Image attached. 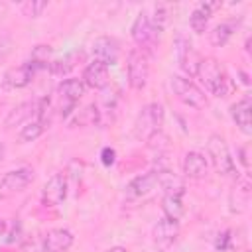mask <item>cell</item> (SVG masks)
Instances as JSON below:
<instances>
[{
    "label": "cell",
    "instance_id": "7402d4cb",
    "mask_svg": "<svg viewBox=\"0 0 252 252\" xmlns=\"http://www.w3.org/2000/svg\"><path fill=\"white\" fill-rule=\"evenodd\" d=\"M51 53H53L51 45L39 43V45H35V47L32 49V53H30V57H28L26 63H28V65L35 71V75H37L39 71L49 69V65H51Z\"/></svg>",
    "mask_w": 252,
    "mask_h": 252
},
{
    "label": "cell",
    "instance_id": "5bb4252c",
    "mask_svg": "<svg viewBox=\"0 0 252 252\" xmlns=\"http://www.w3.org/2000/svg\"><path fill=\"white\" fill-rule=\"evenodd\" d=\"M73 242H75V234L65 226H57L47 230V234L43 236L41 252H69Z\"/></svg>",
    "mask_w": 252,
    "mask_h": 252
},
{
    "label": "cell",
    "instance_id": "277c9868",
    "mask_svg": "<svg viewBox=\"0 0 252 252\" xmlns=\"http://www.w3.org/2000/svg\"><path fill=\"white\" fill-rule=\"evenodd\" d=\"M169 87H171L175 98L179 102H183L185 106L197 108V110H201V108L207 106V94H205V91L197 83H193L191 79H187L183 75H173L169 79Z\"/></svg>",
    "mask_w": 252,
    "mask_h": 252
},
{
    "label": "cell",
    "instance_id": "f546056e",
    "mask_svg": "<svg viewBox=\"0 0 252 252\" xmlns=\"http://www.w3.org/2000/svg\"><path fill=\"white\" fill-rule=\"evenodd\" d=\"M14 47V41L8 33H0V61H4Z\"/></svg>",
    "mask_w": 252,
    "mask_h": 252
},
{
    "label": "cell",
    "instance_id": "3957f363",
    "mask_svg": "<svg viewBox=\"0 0 252 252\" xmlns=\"http://www.w3.org/2000/svg\"><path fill=\"white\" fill-rule=\"evenodd\" d=\"M150 79V53L144 49H130L126 61V81L132 91H144Z\"/></svg>",
    "mask_w": 252,
    "mask_h": 252
},
{
    "label": "cell",
    "instance_id": "d6a6232c",
    "mask_svg": "<svg viewBox=\"0 0 252 252\" xmlns=\"http://www.w3.org/2000/svg\"><path fill=\"white\" fill-rule=\"evenodd\" d=\"M4 158H6V144L0 142V163L4 161Z\"/></svg>",
    "mask_w": 252,
    "mask_h": 252
},
{
    "label": "cell",
    "instance_id": "d6986e66",
    "mask_svg": "<svg viewBox=\"0 0 252 252\" xmlns=\"http://www.w3.org/2000/svg\"><path fill=\"white\" fill-rule=\"evenodd\" d=\"M219 8H220L219 2H201V4H197V6L193 8L191 16H189V28H191L197 35L205 33V30H207V26H209V22H211L215 10H219Z\"/></svg>",
    "mask_w": 252,
    "mask_h": 252
},
{
    "label": "cell",
    "instance_id": "d4e9b609",
    "mask_svg": "<svg viewBox=\"0 0 252 252\" xmlns=\"http://www.w3.org/2000/svg\"><path fill=\"white\" fill-rule=\"evenodd\" d=\"M81 57H83V51H71V53H67L65 57L51 61L49 71H51L53 75H67L71 69H75V65L79 63Z\"/></svg>",
    "mask_w": 252,
    "mask_h": 252
},
{
    "label": "cell",
    "instance_id": "7c38bea8",
    "mask_svg": "<svg viewBox=\"0 0 252 252\" xmlns=\"http://www.w3.org/2000/svg\"><path fill=\"white\" fill-rule=\"evenodd\" d=\"M159 179V169H150L146 173L136 175L128 185H126V199L134 201V199H142L146 195H150Z\"/></svg>",
    "mask_w": 252,
    "mask_h": 252
},
{
    "label": "cell",
    "instance_id": "cb8c5ba5",
    "mask_svg": "<svg viewBox=\"0 0 252 252\" xmlns=\"http://www.w3.org/2000/svg\"><path fill=\"white\" fill-rule=\"evenodd\" d=\"M161 213H163L165 219L179 220L185 213L183 195H163L161 197Z\"/></svg>",
    "mask_w": 252,
    "mask_h": 252
},
{
    "label": "cell",
    "instance_id": "ffe728a7",
    "mask_svg": "<svg viewBox=\"0 0 252 252\" xmlns=\"http://www.w3.org/2000/svg\"><path fill=\"white\" fill-rule=\"evenodd\" d=\"M37 112V100H26V102H20L18 106H14L6 120H4V126L6 128H14V126H24L26 122H30Z\"/></svg>",
    "mask_w": 252,
    "mask_h": 252
},
{
    "label": "cell",
    "instance_id": "4dcf8cb0",
    "mask_svg": "<svg viewBox=\"0 0 252 252\" xmlns=\"http://www.w3.org/2000/svg\"><path fill=\"white\" fill-rule=\"evenodd\" d=\"M100 161L108 167V165H112L114 161H116V152H114V148H102V152H100Z\"/></svg>",
    "mask_w": 252,
    "mask_h": 252
},
{
    "label": "cell",
    "instance_id": "30bf717a",
    "mask_svg": "<svg viewBox=\"0 0 252 252\" xmlns=\"http://www.w3.org/2000/svg\"><path fill=\"white\" fill-rule=\"evenodd\" d=\"M91 53L94 61L106 67H112L118 63V57H120V41L112 35H98L91 45Z\"/></svg>",
    "mask_w": 252,
    "mask_h": 252
},
{
    "label": "cell",
    "instance_id": "603a6c76",
    "mask_svg": "<svg viewBox=\"0 0 252 252\" xmlns=\"http://www.w3.org/2000/svg\"><path fill=\"white\" fill-rule=\"evenodd\" d=\"M158 185L161 187L163 195H185V183L179 175L167 171V169H159V179Z\"/></svg>",
    "mask_w": 252,
    "mask_h": 252
},
{
    "label": "cell",
    "instance_id": "83f0119b",
    "mask_svg": "<svg viewBox=\"0 0 252 252\" xmlns=\"http://www.w3.org/2000/svg\"><path fill=\"white\" fill-rule=\"evenodd\" d=\"M150 18H152L156 30L161 33L165 30L167 22H169V6L167 4H156L154 10H152V14H150Z\"/></svg>",
    "mask_w": 252,
    "mask_h": 252
},
{
    "label": "cell",
    "instance_id": "8992f818",
    "mask_svg": "<svg viewBox=\"0 0 252 252\" xmlns=\"http://www.w3.org/2000/svg\"><path fill=\"white\" fill-rule=\"evenodd\" d=\"M130 35H132L138 49H144V51L152 53V49L156 47V43L159 39V32L156 30L148 10L138 12V16L134 18V22L130 26Z\"/></svg>",
    "mask_w": 252,
    "mask_h": 252
},
{
    "label": "cell",
    "instance_id": "ac0fdd59",
    "mask_svg": "<svg viewBox=\"0 0 252 252\" xmlns=\"http://www.w3.org/2000/svg\"><path fill=\"white\" fill-rule=\"evenodd\" d=\"M177 234H179V220H171V219H165V217H161L156 222L154 230H152L154 242L161 250H167L177 240Z\"/></svg>",
    "mask_w": 252,
    "mask_h": 252
},
{
    "label": "cell",
    "instance_id": "9c48e42d",
    "mask_svg": "<svg viewBox=\"0 0 252 252\" xmlns=\"http://www.w3.org/2000/svg\"><path fill=\"white\" fill-rule=\"evenodd\" d=\"M65 199H67V177L65 173L57 171L45 181L41 189V205L47 209H55L63 205Z\"/></svg>",
    "mask_w": 252,
    "mask_h": 252
},
{
    "label": "cell",
    "instance_id": "44dd1931",
    "mask_svg": "<svg viewBox=\"0 0 252 252\" xmlns=\"http://www.w3.org/2000/svg\"><path fill=\"white\" fill-rule=\"evenodd\" d=\"M238 26H240V18H238V20H236V18L222 20L220 24H217V26L213 28V32H211V43H213L215 47H224V45L232 39V35H234V32L238 30Z\"/></svg>",
    "mask_w": 252,
    "mask_h": 252
},
{
    "label": "cell",
    "instance_id": "7a4b0ae2",
    "mask_svg": "<svg viewBox=\"0 0 252 252\" xmlns=\"http://www.w3.org/2000/svg\"><path fill=\"white\" fill-rule=\"evenodd\" d=\"M163 116H165V110L159 102L144 104L134 122V136L138 140H152L156 134H159L163 126Z\"/></svg>",
    "mask_w": 252,
    "mask_h": 252
},
{
    "label": "cell",
    "instance_id": "4316f807",
    "mask_svg": "<svg viewBox=\"0 0 252 252\" xmlns=\"http://www.w3.org/2000/svg\"><path fill=\"white\" fill-rule=\"evenodd\" d=\"M98 116H100V112H98V108H96V104H89L87 108H83L81 112H77V116L73 118V122L71 124H79V126H89V124H96L98 122Z\"/></svg>",
    "mask_w": 252,
    "mask_h": 252
},
{
    "label": "cell",
    "instance_id": "1f68e13d",
    "mask_svg": "<svg viewBox=\"0 0 252 252\" xmlns=\"http://www.w3.org/2000/svg\"><path fill=\"white\" fill-rule=\"evenodd\" d=\"M104 252H128V248H126V246H120V244H116V246H110V248H106Z\"/></svg>",
    "mask_w": 252,
    "mask_h": 252
},
{
    "label": "cell",
    "instance_id": "5b68a950",
    "mask_svg": "<svg viewBox=\"0 0 252 252\" xmlns=\"http://www.w3.org/2000/svg\"><path fill=\"white\" fill-rule=\"evenodd\" d=\"M207 159H211L213 167L220 175H230L236 169L230 148H228L224 136H220V134H211L207 138Z\"/></svg>",
    "mask_w": 252,
    "mask_h": 252
},
{
    "label": "cell",
    "instance_id": "6da1fadb",
    "mask_svg": "<svg viewBox=\"0 0 252 252\" xmlns=\"http://www.w3.org/2000/svg\"><path fill=\"white\" fill-rule=\"evenodd\" d=\"M195 77L203 85V91L217 98H222L230 93V79L217 57H201Z\"/></svg>",
    "mask_w": 252,
    "mask_h": 252
},
{
    "label": "cell",
    "instance_id": "52a82bcc",
    "mask_svg": "<svg viewBox=\"0 0 252 252\" xmlns=\"http://www.w3.org/2000/svg\"><path fill=\"white\" fill-rule=\"evenodd\" d=\"M85 91H87V87H85L83 81L77 79V77H67V79H63V81L57 85L59 114H61V118H69V116L75 112V108H77L79 100L83 98Z\"/></svg>",
    "mask_w": 252,
    "mask_h": 252
},
{
    "label": "cell",
    "instance_id": "e0dca14e",
    "mask_svg": "<svg viewBox=\"0 0 252 252\" xmlns=\"http://www.w3.org/2000/svg\"><path fill=\"white\" fill-rule=\"evenodd\" d=\"M81 81H83V85H85L87 89L102 91V89L108 87V81H110V77H108V67L93 59L91 63L85 65L83 75H81Z\"/></svg>",
    "mask_w": 252,
    "mask_h": 252
},
{
    "label": "cell",
    "instance_id": "4fadbf2b",
    "mask_svg": "<svg viewBox=\"0 0 252 252\" xmlns=\"http://www.w3.org/2000/svg\"><path fill=\"white\" fill-rule=\"evenodd\" d=\"M181 171L189 179H205L209 173V159L203 152L199 150H189L185 152L181 159Z\"/></svg>",
    "mask_w": 252,
    "mask_h": 252
},
{
    "label": "cell",
    "instance_id": "f1b7e54d",
    "mask_svg": "<svg viewBox=\"0 0 252 252\" xmlns=\"http://www.w3.org/2000/svg\"><path fill=\"white\" fill-rule=\"evenodd\" d=\"M45 8H47L45 0H30V2L22 4V14L28 16V18H39Z\"/></svg>",
    "mask_w": 252,
    "mask_h": 252
},
{
    "label": "cell",
    "instance_id": "836d02e7",
    "mask_svg": "<svg viewBox=\"0 0 252 252\" xmlns=\"http://www.w3.org/2000/svg\"><path fill=\"white\" fill-rule=\"evenodd\" d=\"M4 230H6V220H4V219H0V236L4 234Z\"/></svg>",
    "mask_w": 252,
    "mask_h": 252
},
{
    "label": "cell",
    "instance_id": "8fae6325",
    "mask_svg": "<svg viewBox=\"0 0 252 252\" xmlns=\"http://www.w3.org/2000/svg\"><path fill=\"white\" fill-rule=\"evenodd\" d=\"M175 59H177L179 69L187 75V79L195 77V71H197V65H199L201 57L195 51L193 43L185 35H181V33L175 37Z\"/></svg>",
    "mask_w": 252,
    "mask_h": 252
},
{
    "label": "cell",
    "instance_id": "ba28073f",
    "mask_svg": "<svg viewBox=\"0 0 252 252\" xmlns=\"http://www.w3.org/2000/svg\"><path fill=\"white\" fill-rule=\"evenodd\" d=\"M35 177V171L33 167L30 165H20L16 169H10L2 175L0 179V199H6V197H12L16 193H22Z\"/></svg>",
    "mask_w": 252,
    "mask_h": 252
},
{
    "label": "cell",
    "instance_id": "2e32d148",
    "mask_svg": "<svg viewBox=\"0 0 252 252\" xmlns=\"http://www.w3.org/2000/svg\"><path fill=\"white\" fill-rule=\"evenodd\" d=\"M33 77H35V71L24 61V63H20V65H16V67H10V69L4 73V77H2V87L8 89V91H18V89L28 87V85L33 81Z\"/></svg>",
    "mask_w": 252,
    "mask_h": 252
},
{
    "label": "cell",
    "instance_id": "484cf974",
    "mask_svg": "<svg viewBox=\"0 0 252 252\" xmlns=\"http://www.w3.org/2000/svg\"><path fill=\"white\" fill-rule=\"evenodd\" d=\"M47 128L33 116L30 122H26L22 128H20V132H18V138H20V142H35L43 132H45Z\"/></svg>",
    "mask_w": 252,
    "mask_h": 252
},
{
    "label": "cell",
    "instance_id": "9a60e30c",
    "mask_svg": "<svg viewBox=\"0 0 252 252\" xmlns=\"http://www.w3.org/2000/svg\"><path fill=\"white\" fill-rule=\"evenodd\" d=\"M230 118L244 136L252 134V98L248 94L230 104Z\"/></svg>",
    "mask_w": 252,
    "mask_h": 252
}]
</instances>
